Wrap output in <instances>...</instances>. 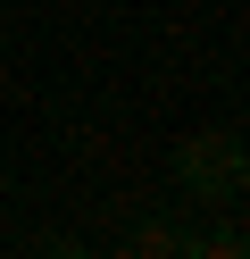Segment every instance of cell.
<instances>
[{
	"label": "cell",
	"instance_id": "cell-1",
	"mask_svg": "<svg viewBox=\"0 0 250 259\" xmlns=\"http://www.w3.org/2000/svg\"><path fill=\"white\" fill-rule=\"evenodd\" d=\"M175 167H183V184H192L200 201H225V192L242 184V167H250V159L233 151L225 134H200V142H183V159H175Z\"/></svg>",
	"mask_w": 250,
	"mask_h": 259
}]
</instances>
